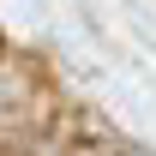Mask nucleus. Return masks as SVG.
Instances as JSON below:
<instances>
[{
	"mask_svg": "<svg viewBox=\"0 0 156 156\" xmlns=\"http://www.w3.org/2000/svg\"><path fill=\"white\" fill-rule=\"evenodd\" d=\"M72 156H132V150H72Z\"/></svg>",
	"mask_w": 156,
	"mask_h": 156,
	"instance_id": "nucleus-1",
	"label": "nucleus"
}]
</instances>
